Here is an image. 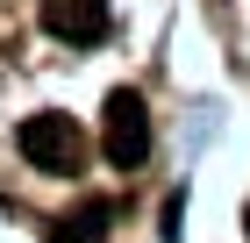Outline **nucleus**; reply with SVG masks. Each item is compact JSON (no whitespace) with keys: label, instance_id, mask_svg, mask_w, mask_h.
Wrapping results in <instances>:
<instances>
[{"label":"nucleus","instance_id":"7ed1b4c3","mask_svg":"<svg viewBox=\"0 0 250 243\" xmlns=\"http://www.w3.org/2000/svg\"><path fill=\"white\" fill-rule=\"evenodd\" d=\"M43 29L58 43H107V29H115V15H107V0H43Z\"/></svg>","mask_w":250,"mask_h":243},{"label":"nucleus","instance_id":"39448f33","mask_svg":"<svg viewBox=\"0 0 250 243\" xmlns=\"http://www.w3.org/2000/svg\"><path fill=\"white\" fill-rule=\"evenodd\" d=\"M243 229H250V207H243Z\"/></svg>","mask_w":250,"mask_h":243},{"label":"nucleus","instance_id":"f257e3e1","mask_svg":"<svg viewBox=\"0 0 250 243\" xmlns=\"http://www.w3.org/2000/svg\"><path fill=\"white\" fill-rule=\"evenodd\" d=\"M100 157L115 172H136L143 157H150V108H143V93H107V108H100Z\"/></svg>","mask_w":250,"mask_h":243},{"label":"nucleus","instance_id":"20e7f679","mask_svg":"<svg viewBox=\"0 0 250 243\" xmlns=\"http://www.w3.org/2000/svg\"><path fill=\"white\" fill-rule=\"evenodd\" d=\"M107 222H115V200H79L64 222H50V243H107Z\"/></svg>","mask_w":250,"mask_h":243},{"label":"nucleus","instance_id":"f03ea898","mask_svg":"<svg viewBox=\"0 0 250 243\" xmlns=\"http://www.w3.org/2000/svg\"><path fill=\"white\" fill-rule=\"evenodd\" d=\"M15 143H21V157L36 172H79L86 165V129H79L72 114H29Z\"/></svg>","mask_w":250,"mask_h":243}]
</instances>
